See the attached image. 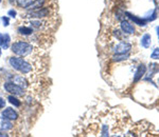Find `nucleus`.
Returning a JSON list of instances; mask_svg holds the SVG:
<instances>
[{
    "mask_svg": "<svg viewBox=\"0 0 159 137\" xmlns=\"http://www.w3.org/2000/svg\"><path fill=\"white\" fill-rule=\"evenodd\" d=\"M11 51L16 56L29 57L34 55L38 49H36V47L32 42H29V40H17L12 44Z\"/></svg>",
    "mask_w": 159,
    "mask_h": 137,
    "instance_id": "1",
    "label": "nucleus"
},
{
    "mask_svg": "<svg viewBox=\"0 0 159 137\" xmlns=\"http://www.w3.org/2000/svg\"><path fill=\"white\" fill-rule=\"evenodd\" d=\"M7 62H9L10 67L13 70H15L16 72H19L22 75L31 74L34 71V65L28 61V60H25L24 57H20V56L9 57Z\"/></svg>",
    "mask_w": 159,
    "mask_h": 137,
    "instance_id": "2",
    "label": "nucleus"
},
{
    "mask_svg": "<svg viewBox=\"0 0 159 137\" xmlns=\"http://www.w3.org/2000/svg\"><path fill=\"white\" fill-rule=\"evenodd\" d=\"M54 15L55 11L52 6H45L43 7H38V9L28 10L25 14L22 13L21 17L25 19H46L51 18V16H54Z\"/></svg>",
    "mask_w": 159,
    "mask_h": 137,
    "instance_id": "3",
    "label": "nucleus"
},
{
    "mask_svg": "<svg viewBox=\"0 0 159 137\" xmlns=\"http://www.w3.org/2000/svg\"><path fill=\"white\" fill-rule=\"evenodd\" d=\"M27 25L32 27L35 32H42L48 33L51 29L54 27V22L52 18H46V19H25Z\"/></svg>",
    "mask_w": 159,
    "mask_h": 137,
    "instance_id": "4",
    "label": "nucleus"
},
{
    "mask_svg": "<svg viewBox=\"0 0 159 137\" xmlns=\"http://www.w3.org/2000/svg\"><path fill=\"white\" fill-rule=\"evenodd\" d=\"M3 90L6 91V93L15 95L17 97H24L25 95V89L21 88L13 81H6L3 83Z\"/></svg>",
    "mask_w": 159,
    "mask_h": 137,
    "instance_id": "5",
    "label": "nucleus"
},
{
    "mask_svg": "<svg viewBox=\"0 0 159 137\" xmlns=\"http://www.w3.org/2000/svg\"><path fill=\"white\" fill-rule=\"evenodd\" d=\"M132 48H133V45L130 44L129 42L121 41L112 48V52H114L115 54H129L130 51H132Z\"/></svg>",
    "mask_w": 159,
    "mask_h": 137,
    "instance_id": "6",
    "label": "nucleus"
},
{
    "mask_svg": "<svg viewBox=\"0 0 159 137\" xmlns=\"http://www.w3.org/2000/svg\"><path fill=\"white\" fill-rule=\"evenodd\" d=\"M1 116L11 121H16L19 118V115L17 113V111H15L13 108H4V110L1 112Z\"/></svg>",
    "mask_w": 159,
    "mask_h": 137,
    "instance_id": "7",
    "label": "nucleus"
},
{
    "mask_svg": "<svg viewBox=\"0 0 159 137\" xmlns=\"http://www.w3.org/2000/svg\"><path fill=\"white\" fill-rule=\"evenodd\" d=\"M120 27H121L123 33H125V34H127V35L135 34V32H136L135 27L126 19H123L122 21L120 22Z\"/></svg>",
    "mask_w": 159,
    "mask_h": 137,
    "instance_id": "8",
    "label": "nucleus"
},
{
    "mask_svg": "<svg viewBox=\"0 0 159 137\" xmlns=\"http://www.w3.org/2000/svg\"><path fill=\"white\" fill-rule=\"evenodd\" d=\"M12 81L16 83V85H20V87L24 88V89H28V88L30 87L29 80H28L27 78H25V76H22V75H15V76H13V77H12Z\"/></svg>",
    "mask_w": 159,
    "mask_h": 137,
    "instance_id": "9",
    "label": "nucleus"
},
{
    "mask_svg": "<svg viewBox=\"0 0 159 137\" xmlns=\"http://www.w3.org/2000/svg\"><path fill=\"white\" fill-rule=\"evenodd\" d=\"M14 128V125L12 123L11 120L4 118V117H0V130L4 131V132H9Z\"/></svg>",
    "mask_w": 159,
    "mask_h": 137,
    "instance_id": "10",
    "label": "nucleus"
},
{
    "mask_svg": "<svg viewBox=\"0 0 159 137\" xmlns=\"http://www.w3.org/2000/svg\"><path fill=\"white\" fill-rule=\"evenodd\" d=\"M145 73H147V67L144 64H140L137 68V71H136V73L134 74V79H133V81L134 82H138L140 79H142V77L145 75Z\"/></svg>",
    "mask_w": 159,
    "mask_h": 137,
    "instance_id": "11",
    "label": "nucleus"
},
{
    "mask_svg": "<svg viewBox=\"0 0 159 137\" xmlns=\"http://www.w3.org/2000/svg\"><path fill=\"white\" fill-rule=\"evenodd\" d=\"M34 32H35L34 30L31 27H29V25H19L18 29H17V33L24 37L30 36V35H32Z\"/></svg>",
    "mask_w": 159,
    "mask_h": 137,
    "instance_id": "12",
    "label": "nucleus"
},
{
    "mask_svg": "<svg viewBox=\"0 0 159 137\" xmlns=\"http://www.w3.org/2000/svg\"><path fill=\"white\" fill-rule=\"evenodd\" d=\"M125 15H126L130 20H133L135 24H138V25H140V27H145V25H147V20L145 19L139 18L138 16H135V15L130 14V13H129V12L125 13Z\"/></svg>",
    "mask_w": 159,
    "mask_h": 137,
    "instance_id": "13",
    "label": "nucleus"
},
{
    "mask_svg": "<svg viewBox=\"0 0 159 137\" xmlns=\"http://www.w3.org/2000/svg\"><path fill=\"white\" fill-rule=\"evenodd\" d=\"M10 42H11V37L9 34H0V47L3 49H7L10 47Z\"/></svg>",
    "mask_w": 159,
    "mask_h": 137,
    "instance_id": "14",
    "label": "nucleus"
},
{
    "mask_svg": "<svg viewBox=\"0 0 159 137\" xmlns=\"http://www.w3.org/2000/svg\"><path fill=\"white\" fill-rule=\"evenodd\" d=\"M7 99L10 103H11V105L15 106L16 108H20L22 105L21 100H19L18 98H17V96H15V95H11V94H9V96L7 97Z\"/></svg>",
    "mask_w": 159,
    "mask_h": 137,
    "instance_id": "15",
    "label": "nucleus"
},
{
    "mask_svg": "<svg viewBox=\"0 0 159 137\" xmlns=\"http://www.w3.org/2000/svg\"><path fill=\"white\" fill-rule=\"evenodd\" d=\"M151 41H152L151 35L148 34V33H145V34L142 36V39H141V45H142L143 48H145V49H148V48H150V45H151Z\"/></svg>",
    "mask_w": 159,
    "mask_h": 137,
    "instance_id": "16",
    "label": "nucleus"
},
{
    "mask_svg": "<svg viewBox=\"0 0 159 137\" xmlns=\"http://www.w3.org/2000/svg\"><path fill=\"white\" fill-rule=\"evenodd\" d=\"M47 0H34L32 2V4L28 7L27 10H33V9H38V7H43L46 6Z\"/></svg>",
    "mask_w": 159,
    "mask_h": 137,
    "instance_id": "17",
    "label": "nucleus"
},
{
    "mask_svg": "<svg viewBox=\"0 0 159 137\" xmlns=\"http://www.w3.org/2000/svg\"><path fill=\"white\" fill-rule=\"evenodd\" d=\"M34 0H16V4L21 9H28Z\"/></svg>",
    "mask_w": 159,
    "mask_h": 137,
    "instance_id": "18",
    "label": "nucleus"
},
{
    "mask_svg": "<svg viewBox=\"0 0 159 137\" xmlns=\"http://www.w3.org/2000/svg\"><path fill=\"white\" fill-rule=\"evenodd\" d=\"M151 58H153V59H159V48L154 50V52L151 55Z\"/></svg>",
    "mask_w": 159,
    "mask_h": 137,
    "instance_id": "19",
    "label": "nucleus"
},
{
    "mask_svg": "<svg viewBox=\"0 0 159 137\" xmlns=\"http://www.w3.org/2000/svg\"><path fill=\"white\" fill-rule=\"evenodd\" d=\"M4 108H6V99L0 97V110H1V109H4Z\"/></svg>",
    "mask_w": 159,
    "mask_h": 137,
    "instance_id": "20",
    "label": "nucleus"
},
{
    "mask_svg": "<svg viewBox=\"0 0 159 137\" xmlns=\"http://www.w3.org/2000/svg\"><path fill=\"white\" fill-rule=\"evenodd\" d=\"M7 15H9V16H11V17H13V18H15V16H16V11H15L14 9L10 10V11L7 12Z\"/></svg>",
    "mask_w": 159,
    "mask_h": 137,
    "instance_id": "21",
    "label": "nucleus"
},
{
    "mask_svg": "<svg viewBox=\"0 0 159 137\" xmlns=\"http://www.w3.org/2000/svg\"><path fill=\"white\" fill-rule=\"evenodd\" d=\"M1 20L3 21L4 27H7V25H9V18H7V17H2Z\"/></svg>",
    "mask_w": 159,
    "mask_h": 137,
    "instance_id": "22",
    "label": "nucleus"
},
{
    "mask_svg": "<svg viewBox=\"0 0 159 137\" xmlns=\"http://www.w3.org/2000/svg\"><path fill=\"white\" fill-rule=\"evenodd\" d=\"M4 136H7V134L3 133V131L0 130V137H4Z\"/></svg>",
    "mask_w": 159,
    "mask_h": 137,
    "instance_id": "23",
    "label": "nucleus"
},
{
    "mask_svg": "<svg viewBox=\"0 0 159 137\" xmlns=\"http://www.w3.org/2000/svg\"><path fill=\"white\" fill-rule=\"evenodd\" d=\"M9 2H10V3H15V2H16V0H9Z\"/></svg>",
    "mask_w": 159,
    "mask_h": 137,
    "instance_id": "24",
    "label": "nucleus"
},
{
    "mask_svg": "<svg viewBox=\"0 0 159 137\" xmlns=\"http://www.w3.org/2000/svg\"><path fill=\"white\" fill-rule=\"evenodd\" d=\"M157 35H158V38H159V27H157Z\"/></svg>",
    "mask_w": 159,
    "mask_h": 137,
    "instance_id": "25",
    "label": "nucleus"
},
{
    "mask_svg": "<svg viewBox=\"0 0 159 137\" xmlns=\"http://www.w3.org/2000/svg\"><path fill=\"white\" fill-rule=\"evenodd\" d=\"M0 56H1V49H0Z\"/></svg>",
    "mask_w": 159,
    "mask_h": 137,
    "instance_id": "26",
    "label": "nucleus"
},
{
    "mask_svg": "<svg viewBox=\"0 0 159 137\" xmlns=\"http://www.w3.org/2000/svg\"><path fill=\"white\" fill-rule=\"evenodd\" d=\"M1 2H2V0H0V3H1Z\"/></svg>",
    "mask_w": 159,
    "mask_h": 137,
    "instance_id": "27",
    "label": "nucleus"
}]
</instances>
